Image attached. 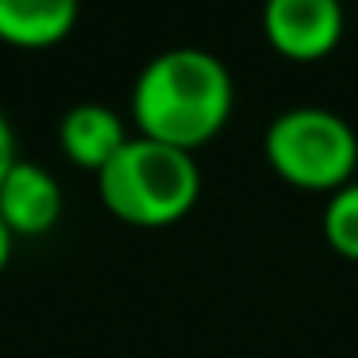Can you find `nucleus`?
<instances>
[{
    "label": "nucleus",
    "instance_id": "1",
    "mask_svg": "<svg viewBox=\"0 0 358 358\" xmlns=\"http://www.w3.org/2000/svg\"><path fill=\"white\" fill-rule=\"evenodd\" d=\"M235 85L224 58L204 47H170L135 78V120L143 135L193 150L231 116Z\"/></svg>",
    "mask_w": 358,
    "mask_h": 358
},
{
    "label": "nucleus",
    "instance_id": "2",
    "mask_svg": "<svg viewBox=\"0 0 358 358\" xmlns=\"http://www.w3.org/2000/svg\"><path fill=\"white\" fill-rule=\"evenodd\" d=\"M101 196L131 224L178 220L201 193V166L193 150L155 135H127V143L96 170Z\"/></svg>",
    "mask_w": 358,
    "mask_h": 358
},
{
    "label": "nucleus",
    "instance_id": "3",
    "mask_svg": "<svg viewBox=\"0 0 358 358\" xmlns=\"http://www.w3.org/2000/svg\"><path fill=\"white\" fill-rule=\"evenodd\" d=\"M266 155L281 178L312 189H339L358 162V131L324 104H293L266 131Z\"/></svg>",
    "mask_w": 358,
    "mask_h": 358
},
{
    "label": "nucleus",
    "instance_id": "4",
    "mask_svg": "<svg viewBox=\"0 0 358 358\" xmlns=\"http://www.w3.org/2000/svg\"><path fill=\"white\" fill-rule=\"evenodd\" d=\"M262 27L289 58H320L343 35L339 0H266Z\"/></svg>",
    "mask_w": 358,
    "mask_h": 358
},
{
    "label": "nucleus",
    "instance_id": "5",
    "mask_svg": "<svg viewBox=\"0 0 358 358\" xmlns=\"http://www.w3.org/2000/svg\"><path fill=\"white\" fill-rule=\"evenodd\" d=\"M62 212V185L47 166L16 158L0 181V216L12 231H47Z\"/></svg>",
    "mask_w": 358,
    "mask_h": 358
},
{
    "label": "nucleus",
    "instance_id": "6",
    "mask_svg": "<svg viewBox=\"0 0 358 358\" xmlns=\"http://www.w3.org/2000/svg\"><path fill=\"white\" fill-rule=\"evenodd\" d=\"M58 139H62L66 155L73 162L101 170L112 155L127 143V127L112 104L101 101H78L66 108L62 124H58Z\"/></svg>",
    "mask_w": 358,
    "mask_h": 358
},
{
    "label": "nucleus",
    "instance_id": "7",
    "mask_svg": "<svg viewBox=\"0 0 358 358\" xmlns=\"http://www.w3.org/2000/svg\"><path fill=\"white\" fill-rule=\"evenodd\" d=\"M78 20V0H0V35L24 47L62 39Z\"/></svg>",
    "mask_w": 358,
    "mask_h": 358
},
{
    "label": "nucleus",
    "instance_id": "8",
    "mask_svg": "<svg viewBox=\"0 0 358 358\" xmlns=\"http://www.w3.org/2000/svg\"><path fill=\"white\" fill-rule=\"evenodd\" d=\"M324 231L335 250L358 258V181H343L324 204Z\"/></svg>",
    "mask_w": 358,
    "mask_h": 358
},
{
    "label": "nucleus",
    "instance_id": "9",
    "mask_svg": "<svg viewBox=\"0 0 358 358\" xmlns=\"http://www.w3.org/2000/svg\"><path fill=\"white\" fill-rule=\"evenodd\" d=\"M12 162H16V135H12L8 116L0 112V181H4V173L12 170Z\"/></svg>",
    "mask_w": 358,
    "mask_h": 358
},
{
    "label": "nucleus",
    "instance_id": "10",
    "mask_svg": "<svg viewBox=\"0 0 358 358\" xmlns=\"http://www.w3.org/2000/svg\"><path fill=\"white\" fill-rule=\"evenodd\" d=\"M8 250H12V227H8V220L0 216V266L8 262Z\"/></svg>",
    "mask_w": 358,
    "mask_h": 358
}]
</instances>
